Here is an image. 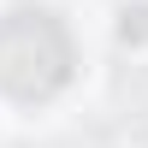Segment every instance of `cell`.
<instances>
[{"label": "cell", "instance_id": "1", "mask_svg": "<svg viewBox=\"0 0 148 148\" xmlns=\"http://www.w3.org/2000/svg\"><path fill=\"white\" fill-rule=\"evenodd\" d=\"M71 77V36L47 6H18L0 18V89L18 101H47Z\"/></svg>", "mask_w": 148, "mask_h": 148}, {"label": "cell", "instance_id": "2", "mask_svg": "<svg viewBox=\"0 0 148 148\" xmlns=\"http://www.w3.org/2000/svg\"><path fill=\"white\" fill-rule=\"evenodd\" d=\"M119 36H125V42H148V6H125Z\"/></svg>", "mask_w": 148, "mask_h": 148}]
</instances>
